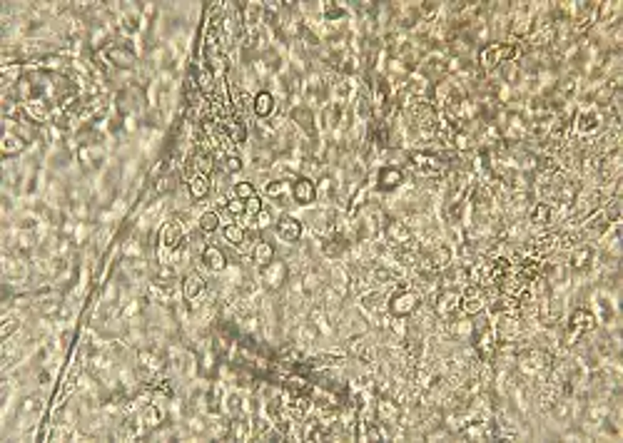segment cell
Here are the masks:
<instances>
[{
    "label": "cell",
    "mask_w": 623,
    "mask_h": 443,
    "mask_svg": "<svg viewBox=\"0 0 623 443\" xmlns=\"http://www.w3.org/2000/svg\"><path fill=\"white\" fill-rule=\"evenodd\" d=\"M522 58V48L516 43H489L483 45L476 55V68L481 70L483 75H491L496 73L499 68H504L506 63H516V60Z\"/></svg>",
    "instance_id": "obj_1"
},
{
    "label": "cell",
    "mask_w": 623,
    "mask_h": 443,
    "mask_svg": "<svg viewBox=\"0 0 623 443\" xmlns=\"http://www.w3.org/2000/svg\"><path fill=\"white\" fill-rule=\"evenodd\" d=\"M187 244V235L180 219H167L165 225L157 230V256L160 264H170V254L180 247Z\"/></svg>",
    "instance_id": "obj_2"
},
{
    "label": "cell",
    "mask_w": 623,
    "mask_h": 443,
    "mask_svg": "<svg viewBox=\"0 0 623 443\" xmlns=\"http://www.w3.org/2000/svg\"><path fill=\"white\" fill-rule=\"evenodd\" d=\"M598 326V319L596 314H593L591 309H586V306H576V309H571L569 314V321H566V334L561 342L566 344V347H576V342H579L581 337H586V334H591L593 329Z\"/></svg>",
    "instance_id": "obj_3"
},
{
    "label": "cell",
    "mask_w": 623,
    "mask_h": 443,
    "mask_svg": "<svg viewBox=\"0 0 623 443\" xmlns=\"http://www.w3.org/2000/svg\"><path fill=\"white\" fill-rule=\"evenodd\" d=\"M421 301H424V297L414 287L397 289L387 299V311L389 316H397V319H412L421 309Z\"/></svg>",
    "instance_id": "obj_4"
},
{
    "label": "cell",
    "mask_w": 623,
    "mask_h": 443,
    "mask_svg": "<svg viewBox=\"0 0 623 443\" xmlns=\"http://www.w3.org/2000/svg\"><path fill=\"white\" fill-rule=\"evenodd\" d=\"M259 279H262V287L267 289L269 294H277L290 284V264L285 259H274L267 267L259 269Z\"/></svg>",
    "instance_id": "obj_5"
},
{
    "label": "cell",
    "mask_w": 623,
    "mask_h": 443,
    "mask_svg": "<svg viewBox=\"0 0 623 443\" xmlns=\"http://www.w3.org/2000/svg\"><path fill=\"white\" fill-rule=\"evenodd\" d=\"M486 306H489V294H486V289L479 287V284H467V287L462 289V314L464 316H479L486 311Z\"/></svg>",
    "instance_id": "obj_6"
},
{
    "label": "cell",
    "mask_w": 623,
    "mask_h": 443,
    "mask_svg": "<svg viewBox=\"0 0 623 443\" xmlns=\"http://www.w3.org/2000/svg\"><path fill=\"white\" fill-rule=\"evenodd\" d=\"M574 130L581 135V137H593V135L601 132L603 127V113L598 110V107H584V110H579V113L574 115Z\"/></svg>",
    "instance_id": "obj_7"
},
{
    "label": "cell",
    "mask_w": 623,
    "mask_h": 443,
    "mask_svg": "<svg viewBox=\"0 0 623 443\" xmlns=\"http://www.w3.org/2000/svg\"><path fill=\"white\" fill-rule=\"evenodd\" d=\"M382 235H384V239H387V244L392 247V249H397V247H409L414 239H417V237H414V232L409 230L407 222H404V219H399V217H389L387 219V225H384Z\"/></svg>",
    "instance_id": "obj_8"
},
{
    "label": "cell",
    "mask_w": 623,
    "mask_h": 443,
    "mask_svg": "<svg viewBox=\"0 0 623 443\" xmlns=\"http://www.w3.org/2000/svg\"><path fill=\"white\" fill-rule=\"evenodd\" d=\"M374 180H376V182H374L376 192L389 194V192H394V189L404 187V182H407V175H404L402 167H397V165H384V167H379V170H376V177H374Z\"/></svg>",
    "instance_id": "obj_9"
},
{
    "label": "cell",
    "mask_w": 623,
    "mask_h": 443,
    "mask_svg": "<svg viewBox=\"0 0 623 443\" xmlns=\"http://www.w3.org/2000/svg\"><path fill=\"white\" fill-rule=\"evenodd\" d=\"M559 251V235L556 232H543L526 242V254L536 256V259H548Z\"/></svg>",
    "instance_id": "obj_10"
},
{
    "label": "cell",
    "mask_w": 623,
    "mask_h": 443,
    "mask_svg": "<svg viewBox=\"0 0 623 443\" xmlns=\"http://www.w3.org/2000/svg\"><path fill=\"white\" fill-rule=\"evenodd\" d=\"M45 411V399L43 394H30L20 401L18 406V421H20V428L25 426H35V418H40V413Z\"/></svg>",
    "instance_id": "obj_11"
},
{
    "label": "cell",
    "mask_w": 623,
    "mask_h": 443,
    "mask_svg": "<svg viewBox=\"0 0 623 443\" xmlns=\"http://www.w3.org/2000/svg\"><path fill=\"white\" fill-rule=\"evenodd\" d=\"M292 199L300 207H312L317 202V182L307 175H300L297 180H292Z\"/></svg>",
    "instance_id": "obj_12"
},
{
    "label": "cell",
    "mask_w": 623,
    "mask_h": 443,
    "mask_svg": "<svg viewBox=\"0 0 623 443\" xmlns=\"http://www.w3.org/2000/svg\"><path fill=\"white\" fill-rule=\"evenodd\" d=\"M374 418L382 423H399V418H402V404H399L394 396H376Z\"/></svg>",
    "instance_id": "obj_13"
},
{
    "label": "cell",
    "mask_w": 623,
    "mask_h": 443,
    "mask_svg": "<svg viewBox=\"0 0 623 443\" xmlns=\"http://www.w3.org/2000/svg\"><path fill=\"white\" fill-rule=\"evenodd\" d=\"M274 232H277V237H280L285 244H297V242L302 239V235H304V225H302V219L285 214V217L277 219Z\"/></svg>",
    "instance_id": "obj_14"
},
{
    "label": "cell",
    "mask_w": 623,
    "mask_h": 443,
    "mask_svg": "<svg viewBox=\"0 0 623 443\" xmlns=\"http://www.w3.org/2000/svg\"><path fill=\"white\" fill-rule=\"evenodd\" d=\"M290 123L295 125L300 132H304L309 139L317 137V125H314V113L309 105H295L290 110Z\"/></svg>",
    "instance_id": "obj_15"
},
{
    "label": "cell",
    "mask_w": 623,
    "mask_h": 443,
    "mask_svg": "<svg viewBox=\"0 0 623 443\" xmlns=\"http://www.w3.org/2000/svg\"><path fill=\"white\" fill-rule=\"evenodd\" d=\"M199 262H202V267L207 269V272H212V274H222V272H227V267H230V262H227V254L215 244L202 247Z\"/></svg>",
    "instance_id": "obj_16"
},
{
    "label": "cell",
    "mask_w": 623,
    "mask_h": 443,
    "mask_svg": "<svg viewBox=\"0 0 623 443\" xmlns=\"http://www.w3.org/2000/svg\"><path fill=\"white\" fill-rule=\"evenodd\" d=\"M78 160H80V165L85 167L87 172L100 170L102 162H105V152H102L100 142H82L80 147H78Z\"/></svg>",
    "instance_id": "obj_17"
},
{
    "label": "cell",
    "mask_w": 623,
    "mask_h": 443,
    "mask_svg": "<svg viewBox=\"0 0 623 443\" xmlns=\"http://www.w3.org/2000/svg\"><path fill=\"white\" fill-rule=\"evenodd\" d=\"M593 262H596V249H593L591 244H579L571 249L566 267H569L571 272H586V269L593 267Z\"/></svg>",
    "instance_id": "obj_18"
},
{
    "label": "cell",
    "mask_w": 623,
    "mask_h": 443,
    "mask_svg": "<svg viewBox=\"0 0 623 443\" xmlns=\"http://www.w3.org/2000/svg\"><path fill=\"white\" fill-rule=\"evenodd\" d=\"M529 217V225L536 227V230H543V227L553 225V219H556V207L548 202H533L526 212Z\"/></svg>",
    "instance_id": "obj_19"
},
{
    "label": "cell",
    "mask_w": 623,
    "mask_h": 443,
    "mask_svg": "<svg viewBox=\"0 0 623 443\" xmlns=\"http://www.w3.org/2000/svg\"><path fill=\"white\" fill-rule=\"evenodd\" d=\"M105 53H108V58H110V63H113V68L132 70V68H135V63H137V55H135V50L130 48V45H125V43H115V45H110V48L105 50Z\"/></svg>",
    "instance_id": "obj_20"
},
{
    "label": "cell",
    "mask_w": 623,
    "mask_h": 443,
    "mask_svg": "<svg viewBox=\"0 0 623 443\" xmlns=\"http://www.w3.org/2000/svg\"><path fill=\"white\" fill-rule=\"evenodd\" d=\"M207 292V279L199 272H190L187 277L183 279V299L185 301H197L204 297Z\"/></svg>",
    "instance_id": "obj_21"
},
{
    "label": "cell",
    "mask_w": 623,
    "mask_h": 443,
    "mask_svg": "<svg viewBox=\"0 0 623 443\" xmlns=\"http://www.w3.org/2000/svg\"><path fill=\"white\" fill-rule=\"evenodd\" d=\"M277 110V97L269 90H259L257 95H252V113L257 120H269Z\"/></svg>",
    "instance_id": "obj_22"
},
{
    "label": "cell",
    "mask_w": 623,
    "mask_h": 443,
    "mask_svg": "<svg viewBox=\"0 0 623 443\" xmlns=\"http://www.w3.org/2000/svg\"><path fill=\"white\" fill-rule=\"evenodd\" d=\"M611 222H608V217L603 214V209H598V212H593L591 217H586L584 219V230H581V235L584 237H593V239H601L603 235H606L608 230H611Z\"/></svg>",
    "instance_id": "obj_23"
},
{
    "label": "cell",
    "mask_w": 623,
    "mask_h": 443,
    "mask_svg": "<svg viewBox=\"0 0 623 443\" xmlns=\"http://www.w3.org/2000/svg\"><path fill=\"white\" fill-rule=\"evenodd\" d=\"M27 139H23L20 135H16L13 130H6V135H3V142H0V155L6 157V160H11V157H18L23 155V152L27 150Z\"/></svg>",
    "instance_id": "obj_24"
},
{
    "label": "cell",
    "mask_w": 623,
    "mask_h": 443,
    "mask_svg": "<svg viewBox=\"0 0 623 443\" xmlns=\"http://www.w3.org/2000/svg\"><path fill=\"white\" fill-rule=\"evenodd\" d=\"M222 237H225L227 244L235 247V249H242V247L254 244V242H257L247 230H245V227L235 225V222H232V225H225V230H222Z\"/></svg>",
    "instance_id": "obj_25"
},
{
    "label": "cell",
    "mask_w": 623,
    "mask_h": 443,
    "mask_svg": "<svg viewBox=\"0 0 623 443\" xmlns=\"http://www.w3.org/2000/svg\"><path fill=\"white\" fill-rule=\"evenodd\" d=\"M274 254H277V251H274V244L267 239H257L252 244V249H249V259H252V264L257 269H262V267H267L269 262H274Z\"/></svg>",
    "instance_id": "obj_26"
},
{
    "label": "cell",
    "mask_w": 623,
    "mask_h": 443,
    "mask_svg": "<svg viewBox=\"0 0 623 443\" xmlns=\"http://www.w3.org/2000/svg\"><path fill=\"white\" fill-rule=\"evenodd\" d=\"M302 284V297H319L324 287V277L319 274V269H304L300 277Z\"/></svg>",
    "instance_id": "obj_27"
},
{
    "label": "cell",
    "mask_w": 623,
    "mask_h": 443,
    "mask_svg": "<svg viewBox=\"0 0 623 443\" xmlns=\"http://www.w3.org/2000/svg\"><path fill=\"white\" fill-rule=\"evenodd\" d=\"M140 421L145 426V431H157L165 423V411L157 404H147L140 408Z\"/></svg>",
    "instance_id": "obj_28"
},
{
    "label": "cell",
    "mask_w": 623,
    "mask_h": 443,
    "mask_svg": "<svg viewBox=\"0 0 623 443\" xmlns=\"http://www.w3.org/2000/svg\"><path fill=\"white\" fill-rule=\"evenodd\" d=\"M339 197V182L334 180L332 175H319L317 180V199H322V202H337Z\"/></svg>",
    "instance_id": "obj_29"
},
{
    "label": "cell",
    "mask_w": 623,
    "mask_h": 443,
    "mask_svg": "<svg viewBox=\"0 0 623 443\" xmlns=\"http://www.w3.org/2000/svg\"><path fill=\"white\" fill-rule=\"evenodd\" d=\"M230 438H232V441H247V438H252V418H249L247 413L232 416V421H230Z\"/></svg>",
    "instance_id": "obj_30"
},
{
    "label": "cell",
    "mask_w": 623,
    "mask_h": 443,
    "mask_svg": "<svg viewBox=\"0 0 623 443\" xmlns=\"http://www.w3.org/2000/svg\"><path fill=\"white\" fill-rule=\"evenodd\" d=\"M212 189V177L210 175H202V172H197V175H192L187 180V192L192 199H204L207 194H210Z\"/></svg>",
    "instance_id": "obj_31"
},
{
    "label": "cell",
    "mask_w": 623,
    "mask_h": 443,
    "mask_svg": "<svg viewBox=\"0 0 623 443\" xmlns=\"http://www.w3.org/2000/svg\"><path fill=\"white\" fill-rule=\"evenodd\" d=\"M264 197L277 199V202H280V204H285V199H287V197H292V185H290V180H280V177H277V180H269L267 185H264Z\"/></svg>",
    "instance_id": "obj_32"
},
{
    "label": "cell",
    "mask_w": 623,
    "mask_h": 443,
    "mask_svg": "<svg viewBox=\"0 0 623 443\" xmlns=\"http://www.w3.org/2000/svg\"><path fill=\"white\" fill-rule=\"evenodd\" d=\"M197 230L202 232V235H215V232L220 230V212L210 209V212L199 214V217H197Z\"/></svg>",
    "instance_id": "obj_33"
},
{
    "label": "cell",
    "mask_w": 623,
    "mask_h": 443,
    "mask_svg": "<svg viewBox=\"0 0 623 443\" xmlns=\"http://www.w3.org/2000/svg\"><path fill=\"white\" fill-rule=\"evenodd\" d=\"M20 311L18 314H6L3 316V324H0V339L6 342V339H11L16 331H20Z\"/></svg>",
    "instance_id": "obj_34"
},
{
    "label": "cell",
    "mask_w": 623,
    "mask_h": 443,
    "mask_svg": "<svg viewBox=\"0 0 623 443\" xmlns=\"http://www.w3.org/2000/svg\"><path fill=\"white\" fill-rule=\"evenodd\" d=\"M232 197H237V199H242V202H247V199H252V197H257V187H254L252 182H237L235 185V189H232Z\"/></svg>",
    "instance_id": "obj_35"
},
{
    "label": "cell",
    "mask_w": 623,
    "mask_h": 443,
    "mask_svg": "<svg viewBox=\"0 0 623 443\" xmlns=\"http://www.w3.org/2000/svg\"><path fill=\"white\" fill-rule=\"evenodd\" d=\"M222 160H225L222 162V167H225L227 175H237V172L245 170V160H242L240 152H230V155H225Z\"/></svg>",
    "instance_id": "obj_36"
},
{
    "label": "cell",
    "mask_w": 623,
    "mask_h": 443,
    "mask_svg": "<svg viewBox=\"0 0 623 443\" xmlns=\"http://www.w3.org/2000/svg\"><path fill=\"white\" fill-rule=\"evenodd\" d=\"M175 187H178V185H175V175H172V172H167V175H162V177H157V180H155V192L157 194H167V192H172Z\"/></svg>",
    "instance_id": "obj_37"
},
{
    "label": "cell",
    "mask_w": 623,
    "mask_h": 443,
    "mask_svg": "<svg viewBox=\"0 0 623 443\" xmlns=\"http://www.w3.org/2000/svg\"><path fill=\"white\" fill-rule=\"evenodd\" d=\"M252 222H254V227H257V230H269L272 225H277V219H274L272 209H267V207H264L262 212L252 219Z\"/></svg>",
    "instance_id": "obj_38"
},
{
    "label": "cell",
    "mask_w": 623,
    "mask_h": 443,
    "mask_svg": "<svg viewBox=\"0 0 623 443\" xmlns=\"http://www.w3.org/2000/svg\"><path fill=\"white\" fill-rule=\"evenodd\" d=\"M222 209H225L230 217H245V212H247V204L242 202V199H237V197H230Z\"/></svg>",
    "instance_id": "obj_39"
},
{
    "label": "cell",
    "mask_w": 623,
    "mask_h": 443,
    "mask_svg": "<svg viewBox=\"0 0 623 443\" xmlns=\"http://www.w3.org/2000/svg\"><path fill=\"white\" fill-rule=\"evenodd\" d=\"M245 204H247V212H245V217H249V219H254L264 209V202H262V197H259V194H257V197H252V199H247Z\"/></svg>",
    "instance_id": "obj_40"
}]
</instances>
